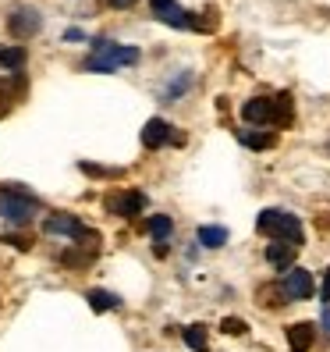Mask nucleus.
I'll return each mask as SVG.
<instances>
[{
	"instance_id": "2eb2a0df",
	"label": "nucleus",
	"mask_w": 330,
	"mask_h": 352,
	"mask_svg": "<svg viewBox=\"0 0 330 352\" xmlns=\"http://www.w3.org/2000/svg\"><path fill=\"white\" fill-rule=\"evenodd\" d=\"M238 139H241V146H249V150H270L277 142L274 132H259V129H241Z\"/></svg>"
},
{
	"instance_id": "ddd939ff",
	"label": "nucleus",
	"mask_w": 330,
	"mask_h": 352,
	"mask_svg": "<svg viewBox=\"0 0 330 352\" xmlns=\"http://www.w3.org/2000/svg\"><path fill=\"white\" fill-rule=\"evenodd\" d=\"M196 242L206 245V250H220V245L228 242V228H220V224H202L199 232H196Z\"/></svg>"
},
{
	"instance_id": "bb28decb",
	"label": "nucleus",
	"mask_w": 330,
	"mask_h": 352,
	"mask_svg": "<svg viewBox=\"0 0 330 352\" xmlns=\"http://www.w3.org/2000/svg\"><path fill=\"white\" fill-rule=\"evenodd\" d=\"M320 292H323V299H327V306H330V267H327V278H323V288H320Z\"/></svg>"
},
{
	"instance_id": "f03ea898",
	"label": "nucleus",
	"mask_w": 330,
	"mask_h": 352,
	"mask_svg": "<svg viewBox=\"0 0 330 352\" xmlns=\"http://www.w3.org/2000/svg\"><path fill=\"white\" fill-rule=\"evenodd\" d=\"M256 232L274 239V242H292V245H302L305 242V232H302V221L287 210H263L256 217Z\"/></svg>"
},
{
	"instance_id": "393cba45",
	"label": "nucleus",
	"mask_w": 330,
	"mask_h": 352,
	"mask_svg": "<svg viewBox=\"0 0 330 352\" xmlns=\"http://www.w3.org/2000/svg\"><path fill=\"white\" fill-rule=\"evenodd\" d=\"M0 242H11L14 250H32V235H18V232H11V235H0Z\"/></svg>"
},
{
	"instance_id": "423d86ee",
	"label": "nucleus",
	"mask_w": 330,
	"mask_h": 352,
	"mask_svg": "<svg viewBox=\"0 0 330 352\" xmlns=\"http://www.w3.org/2000/svg\"><path fill=\"white\" fill-rule=\"evenodd\" d=\"M281 288H284V296L292 299V302H302V299H313L316 292V281L309 271H302V267H292L284 278H281Z\"/></svg>"
},
{
	"instance_id": "f257e3e1",
	"label": "nucleus",
	"mask_w": 330,
	"mask_h": 352,
	"mask_svg": "<svg viewBox=\"0 0 330 352\" xmlns=\"http://www.w3.org/2000/svg\"><path fill=\"white\" fill-rule=\"evenodd\" d=\"M139 50L135 47H121V43H110V39H93V54L86 57V72H96V75H110V72H121V68H132L139 65Z\"/></svg>"
},
{
	"instance_id": "aec40b11",
	"label": "nucleus",
	"mask_w": 330,
	"mask_h": 352,
	"mask_svg": "<svg viewBox=\"0 0 330 352\" xmlns=\"http://www.w3.org/2000/svg\"><path fill=\"white\" fill-rule=\"evenodd\" d=\"M25 65V50L22 47H8V50H0V68H8V72H22Z\"/></svg>"
},
{
	"instance_id": "20e7f679",
	"label": "nucleus",
	"mask_w": 330,
	"mask_h": 352,
	"mask_svg": "<svg viewBox=\"0 0 330 352\" xmlns=\"http://www.w3.org/2000/svg\"><path fill=\"white\" fill-rule=\"evenodd\" d=\"M103 206H107L110 214L117 217H139L142 210H146V192H139V189H125V192H110L107 199H103Z\"/></svg>"
},
{
	"instance_id": "a211bd4d",
	"label": "nucleus",
	"mask_w": 330,
	"mask_h": 352,
	"mask_svg": "<svg viewBox=\"0 0 330 352\" xmlns=\"http://www.w3.org/2000/svg\"><path fill=\"white\" fill-rule=\"evenodd\" d=\"M146 228H150V235H153L156 242H167V239L174 235V221H171L167 214H153V217L146 221Z\"/></svg>"
},
{
	"instance_id": "dca6fc26",
	"label": "nucleus",
	"mask_w": 330,
	"mask_h": 352,
	"mask_svg": "<svg viewBox=\"0 0 330 352\" xmlns=\"http://www.w3.org/2000/svg\"><path fill=\"white\" fill-rule=\"evenodd\" d=\"M292 121H295V103H292V96H287V93L274 96V125L284 129V125H292Z\"/></svg>"
},
{
	"instance_id": "f3484780",
	"label": "nucleus",
	"mask_w": 330,
	"mask_h": 352,
	"mask_svg": "<svg viewBox=\"0 0 330 352\" xmlns=\"http://www.w3.org/2000/svg\"><path fill=\"white\" fill-rule=\"evenodd\" d=\"M86 299H89V306L96 309V314H107V309H121V299H117L114 292H103V288H89Z\"/></svg>"
},
{
	"instance_id": "9b49d317",
	"label": "nucleus",
	"mask_w": 330,
	"mask_h": 352,
	"mask_svg": "<svg viewBox=\"0 0 330 352\" xmlns=\"http://www.w3.org/2000/svg\"><path fill=\"white\" fill-rule=\"evenodd\" d=\"M295 256H298V245H292V242H270L266 245V263L277 267V271H292Z\"/></svg>"
},
{
	"instance_id": "39448f33",
	"label": "nucleus",
	"mask_w": 330,
	"mask_h": 352,
	"mask_svg": "<svg viewBox=\"0 0 330 352\" xmlns=\"http://www.w3.org/2000/svg\"><path fill=\"white\" fill-rule=\"evenodd\" d=\"M39 29H43V14L36 8H18L8 14V32L14 39H32V36H39Z\"/></svg>"
},
{
	"instance_id": "4be33fe9",
	"label": "nucleus",
	"mask_w": 330,
	"mask_h": 352,
	"mask_svg": "<svg viewBox=\"0 0 330 352\" xmlns=\"http://www.w3.org/2000/svg\"><path fill=\"white\" fill-rule=\"evenodd\" d=\"M287 296H284V288L281 285H266V288H259V302H266V306H281Z\"/></svg>"
},
{
	"instance_id": "7ed1b4c3",
	"label": "nucleus",
	"mask_w": 330,
	"mask_h": 352,
	"mask_svg": "<svg viewBox=\"0 0 330 352\" xmlns=\"http://www.w3.org/2000/svg\"><path fill=\"white\" fill-rule=\"evenodd\" d=\"M39 210V199H32L29 192L14 189V185H8V189H0V217L11 221V224H29Z\"/></svg>"
},
{
	"instance_id": "1a4fd4ad",
	"label": "nucleus",
	"mask_w": 330,
	"mask_h": 352,
	"mask_svg": "<svg viewBox=\"0 0 330 352\" xmlns=\"http://www.w3.org/2000/svg\"><path fill=\"white\" fill-rule=\"evenodd\" d=\"M171 139L181 142V135H174L163 118H150L146 125H142V146H146V150H160V146H167Z\"/></svg>"
},
{
	"instance_id": "cd10ccee",
	"label": "nucleus",
	"mask_w": 330,
	"mask_h": 352,
	"mask_svg": "<svg viewBox=\"0 0 330 352\" xmlns=\"http://www.w3.org/2000/svg\"><path fill=\"white\" fill-rule=\"evenodd\" d=\"M320 324H323V331L330 335V306H323V314H320Z\"/></svg>"
},
{
	"instance_id": "0eeeda50",
	"label": "nucleus",
	"mask_w": 330,
	"mask_h": 352,
	"mask_svg": "<svg viewBox=\"0 0 330 352\" xmlns=\"http://www.w3.org/2000/svg\"><path fill=\"white\" fill-rule=\"evenodd\" d=\"M43 232L47 235H60V239H82L86 235V224H82L75 214H50L47 221H43Z\"/></svg>"
},
{
	"instance_id": "a878e982",
	"label": "nucleus",
	"mask_w": 330,
	"mask_h": 352,
	"mask_svg": "<svg viewBox=\"0 0 330 352\" xmlns=\"http://www.w3.org/2000/svg\"><path fill=\"white\" fill-rule=\"evenodd\" d=\"M107 4H110V8H117V11H125V8H135L139 0H107Z\"/></svg>"
},
{
	"instance_id": "6e6552de",
	"label": "nucleus",
	"mask_w": 330,
	"mask_h": 352,
	"mask_svg": "<svg viewBox=\"0 0 330 352\" xmlns=\"http://www.w3.org/2000/svg\"><path fill=\"white\" fill-rule=\"evenodd\" d=\"M150 8H153V14L160 18V22H167L174 29H192V14L185 11L178 0H150Z\"/></svg>"
},
{
	"instance_id": "4468645a",
	"label": "nucleus",
	"mask_w": 330,
	"mask_h": 352,
	"mask_svg": "<svg viewBox=\"0 0 330 352\" xmlns=\"http://www.w3.org/2000/svg\"><path fill=\"white\" fill-rule=\"evenodd\" d=\"M0 93H4V100H22L29 93L25 72H11V78H0Z\"/></svg>"
},
{
	"instance_id": "5701e85b",
	"label": "nucleus",
	"mask_w": 330,
	"mask_h": 352,
	"mask_svg": "<svg viewBox=\"0 0 330 352\" xmlns=\"http://www.w3.org/2000/svg\"><path fill=\"white\" fill-rule=\"evenodd\" d=\"M89 260H93V253H86V250H78V253H64V256H60V263L71 267V271H78V267H86Z\"/></svg>"
},
{
	"instance_id": "b1692460",
	"label": "nucleus",
	"mask_w": 330,
	"mask_h": 352,
	"mask_svg": "<svg viewBox=\"0 0 330 352\" xmlns=\"http://www.w3.org/2000/svg\"><path fill=\"white\" fill-rule=\"evenodd\" d=\"M220 331H224V335H245V331H249V324H245L241 317H224V320H220Z\"/></svg>"
},
{
	"instance_id": "9d476101",
	"label": "nucleus",
	"mask_w": 330,
	"mask_h": 352,
	"mask_svg": "<svg viewBox=\"0 0 330 352\" xmlns=\"http://www.w3.org/2000/svg\"><path fill=\"white\" fill-rule=\"evenodd\" d=\"M241 118L249 121V125H256V129L274 125V96H252V100H245Z\"/></svg>"
},
{
	"instance_id": "412c9836",
	"label": "nucleus",
	"mask_w": 330,
	"mask_h": 352,
	"mask_svg": "<svg viewBox=\"0 0 330 352\" xmlns=\"http://www.w3.org/2000/svg\"><path fill=\"white\" fill-rule=\"evenodd\" d=\"M192 29H199V32H213V29H217V11H213V8H206L202 18L192 14Z\"/></svg>"
},
{
	"instance_id": "f8f14e48",
	"label": "nucleus",
	"mask_w": 330,
	"mask_h": 352,
	"mask_svg": "<svg viewBox=\"0 0 330 352\" xmlns=\"http://www.w3.org/2000/svg\"><path fill=\"white\" fill-rule=\"evenodd\" d=\"M316 342V327L309 324V320H298L287 327V345H292V352H309Z\"/></svg>"
},
{
	"instance_id": "6ab92c4d",
	"label": "nucleus",
	"mask_w": 330,
	"mask_h": 352,
	"mask_svg": "<svg viewBox=\"0 0 330 352\" xmlns=\"http://www.w3.org/2000/svg\"><path fill=\"white\" fill-rule=\"evenodd\" d=\"M185 345H189L192 352H206V349H210V338H206V327H202V324L185 327Z\"/></svg>"
}]
</instances>
